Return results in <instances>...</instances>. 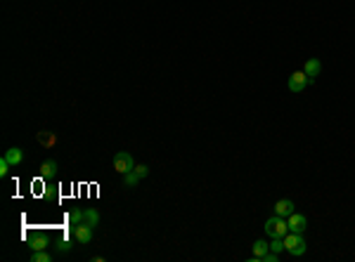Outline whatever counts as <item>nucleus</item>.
I'll list each match as a JSON object with an SVG mask.
<instances>
[{
	"instance_id": "obj_15",
	"label": "nucleus",
	"mask_w": 355,
	"mask_h": 262,
	"mask_svg": "<svg viewBox=\"0 0 355 262\" xmlns=\"http://www.w3.org/2000/svg\"><path fill=\"white\" fill-rule=\"evenodd\" d=\"M50 253H45V250H31V262H50Z\"/></svg>"
},
{
	"instance_id": "obj_1",
	"label": "nucleus",
	"mask_w": 355,
	"mask_h": 262,
	"mask_svg": "<svg viewBox=\"0 0 355 262\" xmlns=\"http://www.w3.org/2000/svg\"><path fill=\"white\" fill-rule=\"evenodd\" d=\"M284 250H287L289 255H294V258H301V255L308 250V243H305L303 234H294V232H289V234L284 236Z\"/></svg>"
},
{
	"instance_id": "obj_19",
	"label": "nucleus",
	"mask_w": 355,
	"mask_h": 262,
	"mask_svg": "<svg viewBox=\"0 0 355 262\" xmlns=\"http://www.w3.org/2000/svg\"><path fill=\"white\" fill-rule=\"evenodd\" d=\"M10 168H12V166H10V163H7V158L2 156V158H0V175H2V177H5V175H7V172H10Z\"/></svg>"
},
{
	"instance_id": "obj_9",
	"label": "nucleus",
	"mask_w": 355,
	"mask_h": 262,
	"mask_svg": "<svg viewBox=\"0 0 355 262\" xmlns=\"http://www.w3.org/2000/svg\"><path fill=\"white\" fill-rule=\"evenodd\" d=\"M36 140H38V144L45 146V149H52V146L57 144V135L50 130H41L38 135H36Z\"/></svg>"
},
{
	"instance_id": "obj_16",
	"label": "nucleus",
	"mask_w": 355,
	"mask_h": 262,
	"mask_svg": "<svg viewBox=\"0 0 355 262\" xmlns=\"http://www.w3.org/2000/svg\"><path fill=\"white\" fill-rule=\"evenodd\" d=\"M123 177V187H137V182H140V177L135 175V170L126 172V175H121Z\"/></svg>"
},
{
	"instance_id": "obj_13",
	"label": "nucleus",
	"mask_w": 355,
	"mask_h": 262,
	"mask_svg": "<svg viewBox=\"0 0 355 262\" xmlns=\"http://www.w3.org/2000/svg\"><path fill=\"white\" fill-rule=\"evenodd\" d=\"M268 250H270V243H265V241H260V238L254 241V262H258Z\"/></svg>"
},
{
	"instance_id": "obj_12",
	"label": "nucleus",
	"mask_w": 355,
	"mask_h": 262,
	"mask_svg": "<svg viewBox=\"0 0 355 262\" xmlns=\"http://www.w3.org/2000/svg\"><path fill=\"white\" fill-rule=\"evenodd\" d=\"M5 158H7V163H10L12 168H17V166L24 161V151H22L19 146H12V149H7V151H5Z\"/></svg>"
},
{
	"instance_id": "obj_11",
	"label": "nucleus",
	"mask_w": 355,
	"mask_h": 262,
	"mask_svg": "<svg viewBox=\"0 0 355 262\" xmlns=\"http://www.w3.org/2000/svg\"><path fill=\"white\" fill-rule=\"evenodd\" d=\"M48 246H50V238L45 234H36V236L28 238V248L31 250H45Z\"/></svg>"
},
{
	"instance_id": "obj_21",
	"label": "nucleus",
	"mask_w": 355,
	"mask_h": 262,
	"mask_svg": "<svg viewBox=\"0 0 355 262\" xmlns=\"http://www.w3.org/2000/svg\"><path fill=\"white\" fill-rule=\"evenodd\" d=\"M57 248H59V253H67V250H71V241H69V238H62Z\"/></svg>"
},
{
	"instance_id": "obj_6",
	"label": "nucleus",
	"mask_w": 355,
	"mask_h": 262,
	"mask_svg": "<svg viewBox=\"0 0 355 262\" xmlns=\"http://www.w3.org/2000/svg\"><path fill=\"white\" fill-rule=\"evenodd\" d=\"M287 224H289V232H294V234H303L305 232V227H308V220H305V215H301V213H291L287 217Z\"/></svg>"
},
{
	"instance_id": "obj_8",
	"label": "nucleus",
	"mask_w": 355,
	"mask_h": 262,
	"mask_svg": "<svg viewBox=\"0 0 355 262\" xmlns=\"http://www.w3.org/2000/svg\"><path fill=\"white\" fill-rule=\"evenodd\" d=\"M57 168H59V166H57L55 158H48V161H43V163H41V168H38V170H41L43 180H50V177H55V175H57Z\"/></svg>"
},
{
	"instance_id": "obj_2",
	"label": "nucleus",
	"mask_w": 355,
	"mask_h": 262,
	"mask_svg": "<svg viewBox=\"0 0 355 262\" xmlns=\"http://www.w3.org/2000/svg\"><path fill=\"white\" fill-rule=\"evenodd\" d=\"M265 234L270 236V238H284L289 234V224H287V217H279V215H273L268 222H265Z\"/></svg>"
},
{
	"instance_id": "obj_10",
	"label": "nucleus",
	"mask_w": 355,
	"mask_h": 262,
	"mask_svg": "<svg viewBox=\"0 0 355 262\" xmlns=\"http://www.w3.org/2000/svg\"><path fill=\"white\" fill-rule=\"evenodd\" d=\"M303 71H305V76L310 78V83H313L317 76H320V71H322V64L317 62V59H308L305 64H303Z\"/></svg>"
},
{
	"instance_id": "obj_18",
	"label": "nucleus",
	"mask_w": 355,
	"mask_h": 262,
	"mask_svg": "<svg viewBox=\"0 0 355 262\" xmlns=\"http://www.w3.org/2000/svg\"><path fill=\"white\" fill-rule=\"evenodd\" d=\"M270 250H273V253H282V250H284V238H277V236H275L273 241H270Z\"/></svg>"
},
{
	"instance_id": "obj_17",
	"label": "nucleus",
	"mask_w": 355,
	"mask_h": 262,
	"mask_svg": "<svg viewBox=\"0 0 355 262\" xmlns=\"http://www.w3.org/2000/svg\"><path fill=\"white\" fill-rule=\"evenodd\" d=\"M85 217H83V210H71L69 213V224L74 227V224H81Z\"/></svg>"
},
{
	"instance_id": "obj_14",
	"label": "nucleus",
	"mask_w": 355,
	"mask_h": 262,
	"mask_svg": "<svg viewBox=\"0 0 355 262\" xmlns=\"http://www.w3.org/2000/svg\"><path fill=\"white\" fill-rule=\"evenodd\" d=\"M83 217H85L83 222H88V224H90V227H97V224H100V213H97L95 208H88V210H83Z\"/></svg>"
},
{
	"instance_id": "obj_5",
	"label": "nucleus",
	"mask_w": 355,
	"mask_h": 262,
	"mask_svg": "<svg viewBox=\"0 0 355 262\" xmlns=\"http://www.w3.org/2000/svg\"><path fill=\"white\" fill-rule=\"evenodd\" d=\"M308 83H310V78L305 76V71H296V73H291L287 80L289 90L291 92H303L305 88H308Z\"/></svg>"
},
{
	"instance_id": "obj_4",
	"label": "nucleus",
	"mask_w": 355,
	"mask_h": 262,
	"mask_svg": "<svg viewBox=\"0 0 355 262\" xmlns=\"http://www.w3.org/2000/svg\"><path fill=\"white\" fill-rule=\"evenodd\" d=\"M93 229H95V227H90L88 222H81V224H74V227H71V234H74V238H76L81 246H88V243L93 241Z\"/></svg>"
},
{
	"instance_id": "obj_7",
	"label": "nucleus",
	"mask_w": 355,
	"mask_h": 262,
	"mask_svg": "<svg viewBox=\"0 0 355 262\" xmlns=\"http://www.w3.org/2000/svg\"><path fill=\"white\" fill-rule=\"evenodd\" d=\"M294 201L291 198H282V201H277L275 203V215H279V217H289L291 213H294Z\"/></svg>"
},
{
	"instance_id": "obj_20",
	"label": "nucleus",
	"mask_w": 355,
	"mask_h": 262,
	"mask_svg": "<svg viewBox=\"0 0 355 262\" xmlns=\"http://www.w3.org/2000/svg\"><path fill=\"white\" fill-rule=\"evenodd\" d=\"M135 175L142 180V177H147V175H150V168H147V166H135Z\"/></svg>"
},
{
	"instance_id": "obj_3",
	"label": "nucleus",
	"mask_w": 355,
	"mask_h": 262,
	"mask_svg": "<svg viewBox=\"0 0 355 262\" xmlns=\"http://www.w3.org/2000/svg\"><path fill=\"white\" fill-rule=\"evenodd\" d=\"M111 163H114V170L119 172V175H126V172L135 170V158L130 156L128 151H116Z\"/></svg>"
}]
</instances>
